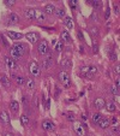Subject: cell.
<instances>
[{"mask_svg":"<svg viewBox=\"0 0 120 136\" xmlns=\"http://www.w3.org/2000/svg\"><path fill=\"white\" fill-rule=\"evenodd\" d=\"M0 80H1V83H3L5 87H10V86H11V81H10V78L7 77L6 75H1Z\"/></svg>","mask_w":120,"mask_h":136,"instance_id":"obj_16","label":"cell"},{"mask_svg":"<svg viewBox=\"0 0 120 136\" xmlns=\"http://www.w3.org/2000/svg\"><path fill=\"white\" fill-rule=\"evenodd\" d=\"M109 17V10H107V12H106V18H108Z\"/></svg>","mask_w":120,"mask_h":136,"instance_id":"obj_49","label":"cell"},{"mask_svg":"<svg viewBox=\"0 0 120 136\" xmlns=\"http://www.w3.org/2000/svg\"><path fill=\"white\" fill-rule=\"evenodd\" d=\"M119 84H120V82H119V78H116V81H115V86L119 88Z\"/></svg>","mask_w":120,"mask_h":136,"instance_id":"obj_46","label":"cell"},{"mask_svg":"<svg viewBox=\"0 0 120 136\" xmlns=\"http://www.w3.org/2000/svg\"><path fill=\"white\" fill-rule=\"evenodd\" d=\"M18 22H19V17L17 16V14L11 13L9 16V24H11V25H14V24H17Z\"/></svg>","mask_w":120,"mask_h":136,"instance_id":"obj_12","label":"cell"},{"mask_svg":"<svg viewBox=\"0 0 120 136\" xmlns=\"http://www.w3.org/2000/svg\"><path fill=\"white\" fill-rule=\"evenodd\" d=\"M81 72L83 75L84 77H88L89 76V66H83V68H81Z\"/></svg>","mask_w":120,"mask_h":136,"instance_id":"obj_28","label":"cell"},{"mask_svg":"<svg viewBox=\"0 0 120 136\" xmlns=\"http://www.w3.org/2000/svg\"><path fill=\"white\" fill-rule=\"evenodd\" d=\"M111 92H112V94H113V95H119V88H118V87L116 86H113L111 88Z\"/></svg>","mask_w":120,"mask_h":136,"instance_id":"obj_33","label":"cell"},{"mask_svg":"<svg viewBox=\"0 0 120 136\" xmlns=\"http://www.w3.org/2000/svg\"><path fill=\"white\" fill-rule=\"evenodd\" d=\"M51 65H52V59L47 58V59H45V60H43V64H42L43 69H48Z\"/></svg>","mask_w":120,"mask_h":136,"instance_id":"obj_26","label":"cell"},{"mask_svg":"<svg viewBox=\"0 0 120 136\" xmlns=\"http://www.w3.org/2000/svg\"><path fill=\"white\" fill-rule=\"evenodd\" d=\"M5 64L7 65V68L12 69V70H16V69H17L16 62H14L12 58H10V57H5Z\"/></svg>","mask_w":120,"mask_h":136,"instance_id":"obj_8","label":"cell"},{"mask_svg":"<svg viewBox=\"0 0 120 136\" xmlns=\"http://www.w3.org/2000/svg\"><path fill=\"white\" fill-rule=\"evenodd\" d=\"M70 6L74 9V7L77 6V1H76V0H70Z\"/></svg>","mask_w":120,"mask_h":136,"instance_id":"obj_39","label":"cell"},{"mask_svg":"<svg viewBox=\"0 0 120 136\" xmlns=\"http://www.w3.org/2000/svg\"><path fill=\"white\" fill-rule=\"evenodd\" d=\"M58 77H59L60 82H63V83H65V84H69L70 77H69V73L66 72V71H60Z\"/></svg>","mask_w":120,"mask_h":136,"instance_id":"obj_7","label":"cell"},{"mask_svg":"<svg viewBox=\"0 0 120 136\" xmlns=\"http://www.w3.org/2000/svg\"><path fill=\"white\" fill-rule=\"evenodd\" d=\"M55 12V7L53 6V5H46V7H45V13H48V14H52V13H54Z\"/></svg>","mask_w":120,"mask_h":136,"instance_id":"obj_18","label":"cell"},{"mask_svg":"<svg viewBox=\"0 0 120 136\" xmlns=\"http://www.w3.org/2000/svg\"><path fill=\"white\" fill-rule=\"evenodd\" d=\"M90 4H91L95 9H100V7H101V1H98V0H91Z\"/></svg>","mask_w":120,"mask_h":136,"instance_id":"obj_31","label":"cell"},{"mask_svg":"<svg viewBox=\"0 0 120 136\" xmlns=\"http://www.w3.org/2000/svg\"><path fill=\"white\" fill-rule=\"evenodd\" d=\"M0 120L3 123H5V124L10 123V117H9V114H7V112H5V111L0 112Z\"/></svg>","mask_w":120,"mask_h":136,"instance_id":"obj_15","label":"cell"},{"mask_svg":"<svg viewBox=\"0 0 120 136\" xmlns=\"http://www.w3.org/2000/svg\"><path fill=\"white\" fill-rule=\"evenodd\" d=\"M29 69H30V72H31L34 76H40V68H38V65H37L35 62H31V63H30Z\"/></svg>","mask_w":120,"mask_h":136,"instance_id":"obj_5","label":"cell"},{"mask_svg":"<svg viewBox=\"0 0 120 136\" xmlns=\"http://www.w3.org/2000/svg\"><path fill=\"white\" fill-rule=\"evenodd\" d=\"M13 48L17 51L21 55H24L25 53H27V50H28V48H27V46L24 45V43H21V42H19V43L18 42H17V43H14Z\"/></svg>","mask_w":120,"mask_h":136,"instance_id":"obj_3","label":"cell"},{"mask_svg":"<svg viewBox=\"0 0 120 136\" xmlns=\"http://www.w3.org/2000/svg\"><path fill=\"white\" fill-rule=\"evenodd\" d=\"M35 19L38 21V22H46L47 21V14L45 13V11L35 10Z\"/></svg>","mask_w":120,"mask_h":136,"instance_id":"obj_2","label":"cell"},{"mask_svg":"<svg viewBox=\"0 0 120 136\" xmlns=\"http://www.w3.org/2000/svg\"><path fill=\"white\" fill-rule=\"evenodd\" d=\"M10 107H11V110L13 111V112H17L19 110V104L17 102V101H11V104H10Z\"/></svg>","mask_w":120,"mask_h":136,"instance_id":"obj_22","label":"cell"},{"mask_svg":"<svg viewBox=\"0 0 120 136\" xmlns=\"http://www.w3.org/2000/svg\"><path fill=\"white\" fill-rule=\"evenodd\" d=\"M92 123H94V124H97V123H98V120H100V119H101V114L100 113H94L92 114Z\"/></svg>","mask_w":120,"mask_h":136,"instance_id":"obj_27","label":"cell"},{"mask_svg":"<svg viewBox=\"0 0 120 136\" xmlns=\"http://www.w3.org/2000/svg\"><path fill=\"white\" fill-rule=\"evenodd\" d=\"M66 118H67V120H70V122H74V120H76V116H74V113H72V112H67Z\"/></svg>","mask_w":120,"mask_h":136,"instance_id":"obj_29","label":"cell"},{"mask_svg":"<svg viewBox=\"0 0 120 136\" xmlns=\"http://www.w3.org/2000/svg\"><path fill=\"white\" fill-rule=\"evenodd\" d=\"M91 18L94 19V21H97V19H98V17H97V14L95 13V12H94V13L91 14Z\"/></svg>","mask_w":120,"mask_h":136,"instance_id":"obj_41","label":"cell"},{"mask_svg":"<svg viewBox=\"0 0 120 136\" xmlns=\"http://www.w3.org/2000/svg\"><path fill=\"white\" fill-rule=\"evenodd\" d=\"M90 34H91L92 36L98 35V29H97V28H91V29H90Z\"/></svg>","mask_w":120,"mask_h":136,"instance_id":"obj_34","label":"cell"},{"mask_svg":"<svg viewBox=\"0 0 120 136\" xmlns=\"http://www.w3.org/2000/svg\"><path fill=\"white\" fill-rule=\"evenodd\" d=\"M37 51H38L40 54H47L48 53V43H47V41H41Z\"/></svg>","mask_w":120,"mask_h":136,"instance_id":"obj_4","label":"cell"},{"mask_svg":"<svg viewBox=\"0 0 120 136\" xmlns=\"http://www.w3.org/2000/svg\"><path fill=\"white\" fill-rule=\"evenodd\" d=\"M112 131H113V132H119V128H118V127H113Z\"/></svg>","mask_w":120,"mask_h":136,"instance_id":"obj_42","label":"cell"},{"mask_svg":"<svg viewBox=\"0 0 120 136\" xmlns=\"http://www.w3.org/2000/svg\"><path fill=\"white\" fill-rule=\"evenodd\" d=\"M112 123H113V124L115 125L116 123H118V118H115V117H114V118H113V119H112Z\"/></svg>","mask_w":120,"mask_h":136,"instance_id":"obj_44","label":"cell"},{"mask_svg":"<svg viewBox=\"0 0 120 136\" xmlns=\"http://www.w3.org/2000/svg\"><path fill=\"white\" fill-rule=\"evenodd\" d=\"M61 40L64 41V42H70L71 41V36H70V34L66 30L61 33Z\"/></svg>","mask_w":120,"mask_h":136,"instance_id":"obj_19","label":"cell"},{"mask_svg":"<svg viewBox=\"0 0 120 136\" xmlns=\"http://www.w3.org/2000/svg\"><path fill=\"white\" fill-rule=\"evenodd\" d=\"M61 50H63V42H58L55 45V51L56 52H60Z\"/></svg>","mask_w":120,"mask_h":136,"instance_id":"obj_35","label":"cell"},{"mask_svg":"<svg viewBox=\"0 0 120 136\" xmlns=\"http://www.w3.org/2000/svg\"><path fill=\"white\" fill-rule=\"evenodd\" d=\"M94 105H95L96 109H103L106 106V101H105L103 98H96L95 101H94Z\"/></svg>","mask_w":120,"mask_h":136,"instance_id":"obj_11","label":"cell"},{"mask_svg":"<svg viewBox=\"0 0 120 136\" xmlns=\"http://www.w3.org/2000/svg\"><path fill=\"white\" fill-rule=\"evenodd\" d=\"M5 4L9 5V6H12L14 4V0H5Z\"/></svg>","mask_w":120,"mask_h":136,"instance_id":"obj_40","label":"cell"},{"mask_svg":"<svg viewBox=\"0 0 120 136\" xmlns=\"http://www.w3.org/2000/svg\"><path fill=\"white\" fill-rule=\"evenodd\" d=\"M0 82H1V80H0Z\"/></svg>","mask_w":120,"mask_h":136,"instance_id":"obj_51","label":"cell"},{"mask_svg":"<svg viewBox=\"0 0 120 136\" xmlns=\"http://www.w3.org/2000/svg\"><path fill=\"white\" fill-rule=\"evenodd\" d=\"M1 40L4 41V43H5V45H6V46L9 45V43H7V40H6V39H5V37H4V35H1Z\"/></svg>","mask_w":120,"mask_h":136,"instance_id":"obj_43","label":"cell"},{"mask_svg":"<svg viewBox=\"0 0 120 136\" xmlns=\"http://www.w3.org/2000/svg\"><path fill=\"white\" fill-rule=\"evenodd\" d=\"M64 24L69 28V29H72V28H73V23H72V18H71V17H66L64 21Z\"/></svg>","mask_w":120,"mask_h":136,"instance_id":"obj_20","label":"cell"},{"mask_svg":"<svg viewBox=\"0 0 120 136\" xmlns=\"http://www.w3.org/2000/svg\"><path fill=\"white\" fill-rule=\"evenodd\" d=\"M114 10H115V13H116V14L119 13V11H118V10H119V7H118L116 5H115V6H114Z\"/></svg>","mask_w":120,"mask_h":136,"instance_id":"obj_47","label":"cell"},{"mask_svg":"<svg viewBox=\"0 0 120 136\" xmlns=\"http://www.w3.org/2000/svg\"><path fill=\"white\" fill-rule=\"evenodd\" d=\"M73 130H74V132L79 136H84L87 134V128H85V125L82 124L81 122H76V120H74L73 122Z\"/></svg>","mask_w":120,"mask_h":136,"instance_id":"obj_1","label":"cell"},{"mask_svg":"<svg viewBox=\"0 0 120 136\" xmlns=\"http://www.w3.org/2000/svg\"><path fill=\"white\" fill-rule=\"evenodd\" d=\"M61 66L64 69H69V68H71V60L70 59H64L63 62H61Z\"/></svg>","mask_w":120,"mask_h":136,"instance_id":"obj_23","label":"cell"},{"mask_svg":"<svg viewBox=\"0 0 120 136\" xmlns=\"http://www.w3.org/2000/svg\"><path fill=\"white\" fill-rule=\"evenodd\" d=\"M109 59L111 60H116V54L114 52H109Z\"/></svg>","mask_w":120,"mask_h":136,"instance_id":"obj_37","label":"cell"},{"mask_svg":"<svg viewBox=\"0 0 120 136\" xmlns=\"http://www.w3.org/2000/svg\"><path fill=\"white\" fill-rule=\"evenodd\" d=\"M114 71H116V73H119V66H116V68L114 69Z\"/></svg>","mask_w":120,"mask_h":136,"instance_id":"obj_50","label":"cell"},{"mask_svg":"<svg viewBox=\"0 0 120 136\" xmlns=\"http://www.w3.org/2000/svg\"><path fill=\"white\" fill-rule=\"evenodd\" d=\"M23 105H24V107L27 109L29 105H28V96H23Z\"/></svg>","mask_w":120,"mask_h":136,"instance_id":"obj_38","label":"cell"},{"mask_svg":"<svg viewBox=\"0 0 120 136\" xmlns=\"http://www.w3.org/2000/svg\"><path fill=\"white\" fill-rule=\"evenodd\" d=\"M24 14L29 19H35V10L34 9H27L24 11Z\"/></svg>","mask_w":120,"mask_h":136,"instance_id":"obj_13","label":"cell"},{"mask_svg":"<svg viewBox=\"0 0 120 136\" xmlns=\"http://www.w3.org/2000/svg\"><path fill=\"white\" fill-rule=\"evenodd\" d=\"M98 127L101 128V129H106V128L109 127V119L107 117H101V119L98 120Z\"/></svg>","mask_w":120,"mask_h":136,"instance_id":"obj_10","label":"cell"},{"mask_svg":"<svg viewBox=\"0 0 120 136\" xmlns=\"http://www.w3.org/2000/svg\"><path fill=\"white\" fill-rule=\"evenodd\" d=\"M21 120H22V124H23L24 127L29 125V122H30V119H29V117L27 114H23V116L21 117Z\"/></svg>","mask_w":120,"mask_h":136,"instance_id":"obj_24","label":"cell"},{"mask_svg":"<svg viewBox=\"0 0 120 136\" xmlns=\"http://www.w3.org/2000/svg\"><path fill=\"white\" fill-rule=\"evenodd\" d=\"M10 53H11V58L13 59V60H18V59H21V57H22V55L19 54L17 51L14 50L13 47L11 48V52H10Z\"/></svg>","mask_w":120,"mask_h":136,"instance_id":"obj_17","label":"cell"},{"mask_svg":"<svg viewBox=\"0 0 120 136\" xmlns=\"http://www.w3.org/2000/svg\"><path fill=\"white\" fill-rule=\"evenodd\" d=\"M106 106H107V110H108L109 112H114V111L116 110L115 104H114V102H112V101H109V102H107Z\"/></svg>","mask_w":120,"mask_h":136,"instance_id":"obj_21","label":"cell"},{"mask_svg":"<svg viewBox=\"0 0 120 136\" xmlns=\"http://www.w3.org/2000/svg\"><path fill=\"white\" fill-rule=\"evenodd\" d=\"M14 80H16V82H17V84H19V86L24 84V82H25L24 77H22V76H17V77L14 78Z\"/></svg>","mask_w":120,"mask_h":136,"instance_id":"obj_32","label":"cell"},{"mask_svg":"<svg viewBox=\"0 0 120 136\" xmlns=\"http://www.w3.org/2000/svg\"><path fill=\"white\" fill-rule=\"evenodd\" d=\"M25 36H27V39L29 40V42H31V43L37 42V40L40 39V36H38V34H37V33H28Z\"/></svg>","mask_w":120,"mask_h":136,"instance_id":"obj_9","label":"cell"},{"mask_svg":"<svg viewBox=\"0 0 120 136\" xmlns=\"http://www.w3.org/2000/svg\"><path fill=\"white\" fill-rule=\"evenodd\" d=\"M42 128H43V130H46V131H53L54 130V124L51 122V120H43L42 122Z\"/></svg>","mask_w":120,"mask_h":136,"instance_id":"obj_6","label":"cell"},{"mask_svg":"<svg viewBox=\"0 0 120 136\" xmlns=\"http://www.w3.org/2000/svg\"><path fill=\"white\" fill-rule=\"evenodd\" d=\"M97 48H98V46H97V43L95 42V41H92V51H94V53H97Z\"/></svg>","mask_w":120,"mask_h":136,"instance_id":"obj_36","label":"cell"},{"mask_svg":"<svg viewBox=\"0 0 120 136\" xmlns=\"http://www.w3.org/2000/svg\"><path fill=\"white\" fill-rule=\"evenodd\" d=\"M78 36L81 40H83V35H82V33H78Z\"/></svg>","mask_w":120,"mask_h":136,"instance_id":"obj_48","label":"cell"},{"mask_svg":"<svg viewBox=\"0 0 120 136\" xmlns=\"http://www.w3.org/2000/svg\"><path fill=\"white\" fill-rule=\"evenodd\" d=\"M27 87L29 89H34L35 88V81L32 78H27Z\"/></svg>","mask_w":120,"mask_h":136,"instance_id":"obj_25","label":"cell"},{"mask_svg":"<svg viewBox=\"0 0 120 136\" xmlns=\"http://www.w3.org/2000/svg\"><path fill=\"white\" fill-rule=\"evenodd\" d=\"M55 14L59 18H63V17H65V11L63 9H58V10H55Z\"/></svg>","mask_w":120,"mask_h":136,"instance_id":"obj_30","label":"cell"},{"mask_svg":"<svg viewBox=\"0 0 120 136\" xmlns=\"http://www.w3.org/2000/svg\"><path fill=\"white\" fill-rule=\"evenodd\" d=\"M82 119H83V120H87V119H88V116H87V114H82Z\"/></svg>","mask_w":120,"mask_h":136,"instance_id":"obj_45","label":"cell"},{"mask_svg":"<svg viewBox=\"0 0 120 136\" xmlns=\"http://www.w3.org/2000/svg\"><path fill=\"white\" fill-rule=\"evenodd\" d=\"M7 36H10L11 39H13V40H21L23 35L21 34V33H14V32H7Z\"/></svg>","mask_w":120,"mask_h":136,"instance_id":"obj_14","label":"cell"}]
</instances>
